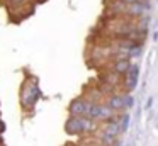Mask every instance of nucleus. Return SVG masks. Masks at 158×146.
Returning <instances> with one entry per match:
<instances>
[{"mask_svg": "<svg viewBox=\"0 0 158 146\" xmlns=\"http://www.w3.org/2000/svg\"><path fill=\"white\" fill-rule=\"evenodd\" d=\"M0 124H4V122H0ZM0 132H4V129H0Z\"/></svg>", "mask_w": 158, "mask_h": 146, "instance_id": "nucleus-15", "label": "nucleus"}, {"mask_svg": "<svg viewBox=\"0 0 158 146\" xmlns=\"http://www.w3.org/2000/svg\"><path fill=\"white\" fill-rule=\"evenodd\" d=\"M106 105L110 109L112 112H121V111H124V97L123 95H119V94H112V95H109L107 97V100H106Z\"/></svg>", "mask_w": 158, "mask_h": 146, "instance_id": "nucleus-6", "label": "nucleus"}, {"mask_svg": "<svg viewBox=\"0 0 158 146\" xmlns=\"http://www.w3.org/2000/svg\"><path fill=\"white\" fill-rule=\"evenodd\" d=\"M102 81L106 83V87H116L117 85V81H119V75H116V73H106L102 77Z\"/></svg>", "mask_w": 158, "mask_h": 146, "instance_id": "nucleus-7", "label": "nucleus"}, {"mask_svg": "<svg viewBox=\"0 0 158 146\" xmlns=\"http://www.w3.org/2000/svg\"><path fill=\"white\" fill-rule=\"evenodd\" d=\"M0 146H2V139H0Z\"/></svg>", "mask_w": 158, "mask_h": 146, "instance_id": "nucleus-16", "label": "nucleus"}, {"mask_svg": "<svg viewBox=\"0 0 158 146\" xmlns=\"http://www.w3.org/2000/svg\"><path fill=\"white\" fill-rule=\"evenodd\" d=\"M99 139H100V143L106 144V146H117V144H119V143H117V138L107 136V134H104V132H100V134H99Z\"/></svg>", "mask_w": 158, "mask_h": 146, "instance_id": "nucleus-8", "label": "nucleus"}, {"mask_svg": "<svg viewBox=\"0 0 158 146\" xmlns=\"http://www.w3.org/2000/svg\"><path fill=\"white\" fill-rule=\"evenodd\" d=\"M129 68H131L129 58H119V60H114L112 66H110V71L119 75V77H123V75H126L129 71Z\"/></svg>", "mask_w": 158, "mask_h": 146, "instance_id": "nucleus-5", "label": "nucleus"}, {"mask_svg": "<svg viewBox=\"0 0 158 146\" xmlns=\"http://www.w3.org/2000/svg\"><path fill=\"white\" fill-rule=\"evenodd\" d=\"M153 100H155L153 97H150V98H148V102H146V109H150L151 105H153Z\"/></svg>", "mask_w": 158, "mask_h": 146, "instance_id": "nucleus-14", "label": "nucleus"}, {"mask_svg": "<svg viewBox=\"0 0 158 146\" xmlns=\"http://www.w3.org/2000/svg\"><path fill=\"white\" fill-rule=\"evenodd\" d=\"M95 131V122L87 117H68L65 122V132L70 136H80Z\"/></svg>", "mask_w": 158, "mask_h": 146, "instance_id": "nucleus-2", "label": "nucleus"}, {"mask_svg": "<svg viewBox=\"0 0 158 146\" xmlns=\"http://www.w3.org/2000/svg\"><path fill=\"white\" fill-rule=\"evenodd\" d=\"M123 97H124V107H126V109H131V107H133V105H134V97H133V95H123Z\"/></svg>", "mask_w": 158, "mask_h": 146, "instance_id": "nucleus-12", "label": "nucleus"}, {"mask_svg": "<svg viewBox=\"0 0 158 146\" xmlns=\"http://www.w3.org/2000/svg\"><path fill=\"white\" fill-rule=\"evenodd\" d=\"M90 104L92 102H89L85 97H78V98H73L72 102H70L68 105V114L70 117H85L87 115V111H89Z\"/></svg>", "mask_w": 158, "mask_h": 146, "instance_id": "nucleus-3", "label": "nucleus"}, {"mask_svg": "<svg viewBox=\"0 0 158 146\" xmlns=\"http://www.w3.org/2000/svg\"><path fill=\"white\" fill-rule=\"evenodd\" d=\"M26 2L27 0H7V5L10 10H21L26 5Z\"/></svg>", "mask_w": 158, "mask_h": 146, "instance_id": "nucleus-10", "label": "nucleus"}, {"mask_svg": "<svg viewBox=\"0 0 158 146\" xmlns=\"http://www.w3.org/2000/svg\"><path fill=\"white\" fill-rule=\"evenodd\" d=\"M119 2H123L124 5H131V3H139V2H143V0H119Z\"/></svg>", "mask_w": 158, "mask_h": 146, "instance_id": "nucleus-13", "label": "nucleus"}, {"mask_svg": "<svg viewBox=\"0 0 158 146\" xmlns=\"http://www.w3.org/2000/svg\"><path fill=\"white\" fill-rule=\"evenodd\" d=\"M39 97H41V90H39V83L36 77L26 78V81L21 87V105L24 111H31L36 104H38Z\"/></svg>", "mask_w": 158, "mask_h": 146, "instance_id": "nucleus-1", "label": "nucleus"}, {"mask_svg": "<svg viewBox=\"0 0 158 146\" xmlns=\"http://www.w3.org/2000/svg\"><path fill=\"white\" fill-rule=\"evenodd\" d=\"M119 126H121V132H126L129 127V114H121L119 115Z\"/></svg>", "mask_w": 158, "mask_h": 146, "instance_id": "nucleus-11", "label": "nucleus"}, {"mask_svg": "<svg viewBox=\"0 0 158 146\" xmlns=\"http://www.w3.org/2000/svg\"><path fill=\"white\" fill-rule=\"evenodd\" d=\"M100 132L107 136H112V138H117L121 134V126H119V117H114L110 121L104 122L102 127H100Z\"/></svg>", "mask_w": 158, "mask_h": 146, "instance_id": "nucleus-4", "label": "nucleus"}, {"mask_svg": "<svg viewBox=\"0 0 158 146\" xmlns=\"http://www.w3.org/2000/svg\"><path fill=\"white\" fill-rule=\"evenodd\" d=\"M126 78L131 81H138V78H139V66L138 65H131L129 71L126 73Z\"/></svg>", "mask_w": 158, "mask_h": 146, "instance_id": "nucleus-9", "label": "nucleus"}]
</instances>
